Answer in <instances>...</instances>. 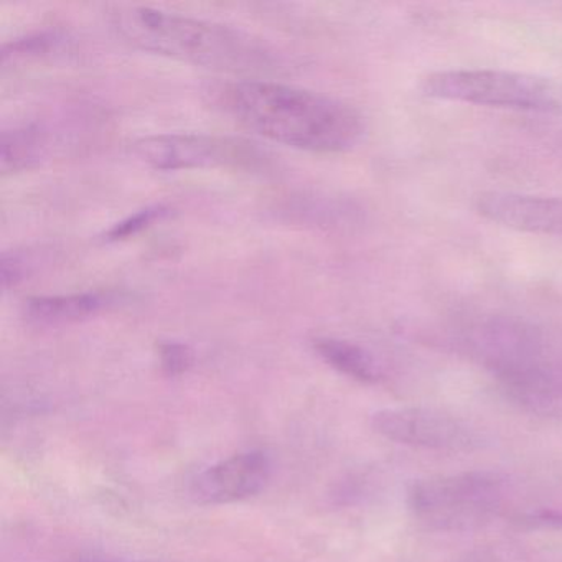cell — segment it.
<instances>
[{
  "label": "cell",
  "mask_w": 562,
  "mask_h": 562,
  "mask_svg": "<svg viewBox=\"0 0 562 562\" xmlns=\"http://www.w3.org/2000/svg\"><path fill=\"white\" fill-rule=\"evenodd\" d=\"M210 97L243 130L294 149L345 153L364 134L363 116L350 104L289 85L226 81L212 87Z\"/></svg>",
  "instance_id": "1"
},
{
  "label": "cell",
  "mask_w": 562,
  "mask_h": 562,
  "mask_svg": "<svg viewBox=\"0 0 562 562\" xmlns=\"http://www.w3.org/2000/svg\"><path fill=\"white\" fill-rule=\"evenodd\" d=\"M110 21L133 47L195 67L249 71L271 64L258 41L213 22L137 5L114 8Z\"/></svg>",
  "instance_id": "2"
},
{
  "label": "cell",
  "mask_w": 562,
  "mask_h": 562,
  "mask_svg": "<svg viewBox=\"0 0 562 562\" xmlns=\"http://www.w3.org/2000/svg\"><path fill=\"white\" fill-rule=\"evenodd\" d=\"M420 91L432 100L496 110L529 113L562 110V91L554 83L518 71L490 68L434 71L423 78Z\"/></svg>",
  "instance_id": "3"
},
{
  "label": "cell",
  "mask_w": 562,
  "mask_h": 562,
  "mask_svg": "<svg viewBox=\"0 0 562 562\" xmlns=\"http://www.w3.org/2000/svg\"><path fill=\"white\" fill-rule=\"evenodd\" d=\"M506 495L505 479L495 472L432 476L411 486L407 503L414 518L439 531H460L488 521Z\"/></svg>",
  "instance_id": "4"
},
{
  "label": "cell",
  "mask_w": 562,
  "mask_h": 562,
  "mask_svg": "<svg viewBox=\"0 0 562 562\" xmlns=\"http://www.w3.org/2000/svg\"><path fill=\"white\" fill-rule=\"evenodd\" d=\"M133 154L150 169L166 172L251 167L261 159L259 150L246 140L210 134H160L144 137L134 143Z\"/></svg>",
  "instance_id": "5"
},
{
  "label": "cell",
  "mask_w": 562,
  "mask_h": 562,
  "mask_svg": "<svg viewBox=\"0 0 562 562\" xmlns=\"http://www.w3.org/2000/svg\"><path fill=\"white\" fill-rule=\"evenodd\" d=\"M371 426L384 439L423 449L467 450L479 442L469 424L429 407L381 409L371 416Z\"/></svg>",
  "instance_id": "6"
},
{
  "label": "cell",
  "mask_w": 562,
  "mask_h": 562,
  "mask_svg": "<svg viewBox=\"0 0 562 562\" xmlns=\"http://www.w3.org/2000/svg\"><path fill=\"white\" fill-rule=\"evenodd\" d=\"M476 213L503 228L562 236V196L490 190L475 196Z\"/></svg>",
  "instance_id": "7"
},
{
  "label": "cell",
  "mask_w": 562,
  "mask_h": 562,
  "mask_svg": "<svg viewBox=\"0 0 562 562\" xmlns=\"http://www.w3.org/2000/svg\"><path fill=\"white\" fill-rule=\"evenodd\" d=\"M269 475L271 462L266 453H238L200 473L190 493L202 505H225L261 492Z\"/></svg>",
  "instance_id": "8"
},
{
  "label": "cell",
  "mask_w": 562,
  "mask_h": 562,
  "mask_svg": "<svg viewBox=\"0 0 562 562\" xmlns=\"http://www.w3.org/2000/svg\"><path fill=\"white\" fill-rule=\"evenodd\" d=\"M117 304L114 292L91 291L67 295H37L22 305L25 321L35 327H64L87 321Z\"/></svg>",
  "instance_id": "9"
},
{
  "label": "cell",
  "mask_w": 562,
  "mask_h": 562,
  "mask_svg": "<svg viewBox=\"0 0 562 562\" xmlns=\"http://www.w3.org/2000/svg\"><path fill=\"white\" fill-rule=\"evenodd\" d=\"M54 147V133L45 124H21L4 130L0 144L2 172H22L47 159Z\"/></svg>",
  "instance_id": "10"
},
{
  "label": "cell",
  "mask_w": 562,
  "mask_h": 562,
  "mask_svg": "<svg viewBox=\"0 0 562 562\" xmlns=\"http://www.w3.org/2000/svg\"><path fill=\"white\" fill-rule=\"evenodd\" d=\"M314 350L328 367L351 380L367 384L383 380L380 361L360 345L338 338H317L314 340Z\"/></svg>",
  "instance_id": "11"
},
{
  "label": "cell",
  "mask_w": 562,
  "mask_h": 562,
  "mask_svg": "<svg viewBox=\"0 0 562 562\" xmlns=\"http://www.w3.org/2000/svg\"><path fill=\"white\" fill-rule=\"evenodd\" d=\"M61 42H64V37L58 32L52 31L38 32V34L18 38V41L2 47V52H0L2 67L8 68L9 65H18L21 61L37 60V58L57 50Z\"/></svg>",
  "instance_id": "12"
},
{
  "label": "cell",
  "mask_w": 562,
  "mask_h": 562,
  "mask_svg": "<svg viewBox=\"0 0 562 562\" xmlns=\"http://www.w3.org/2000/svg\"><path fill=\"white\" fill-rule=\"evenodd\" d=\"M169 213V209L164 205L147 206V209L140 210V212L134 213L130 218L123 220V222L114 225L113 228L108 232V239H126L130 236L137 235V233L146 229L147 226L153 225L157 220L162 218Z\"/></svg>",
  "instance_id": "13"
},
{
  "label": "cell",
  "mask_w": 562,
  "mask_h": 562,
  "mask_svg": "<svg viewBox=\"0 0 562 562\" xmlns=\"http://www.w3.org/2000/svg\"><path fill=\"white\" fill-rule=\"evenodd\" d=\"M160 368L167 376H180L193 363V353L187 345L166 341L159 347Z\"/></svg>",
  "instance_id": "14"
},
{
  "label": "cell",
  "mask_w": 562,
  "mask_h": 562,
  "mask_svg": "<svg viewBox=\"0 0 562 562\" xmlns=\"http://www.w3.org/2000/svg\"><path fill=\"white\" fill-rule=\"evenodd\" d=\"M27 262L18 252H4L2 256V284L4 289L15 288L25 279Z\"/></svg>",
  "instance_id": "15"
},
{
  "label": "cell",
  "mask_w": 562,
  "mask_h": 562,
  "mask_svg": "<svg viewBox=\"0 0 562 562\" xmlns=\"http://www.w3.org/2000/svg\"><path fill=\"white\" fill-rule=\"evenodd\" d=\"M535 525L562 526V509H541L528 516Z\"/></svg>",
  "instance_id": "16"
},
{
  "label": "cell",
  "mask_w": 562,
  "mask_h": 562,
  "mask_svg": "<svg viewBox=\"0 0 562 562\" xmlns=\"http://www.w3.org/2000/svg\"><path fill=\"white\" fill-rule=\"evenodd\" d=\"M88 562H113V561H88Z\"/></svg>",
  "instance_id": "17"
}]
</instances>
